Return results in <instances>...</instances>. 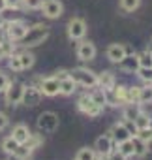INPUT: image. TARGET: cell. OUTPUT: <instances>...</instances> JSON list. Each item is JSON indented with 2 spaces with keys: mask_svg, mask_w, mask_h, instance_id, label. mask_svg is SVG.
<instances>
[{
  "mask_svg": "<svg viewBox=\"0 0 152 160\" xmlns=\"http://www.w3.org/2000/svg\"><path fill=\"white\" fill-rule=\"evenodd\" d=\"M38 130L40 132H47V134H51V132H55L56 128H58V124H60V121H58V115L56 113H53V111H43L40 117H38Z\"/></svg>",
  "mask_w": 152,
  "mask_h": 160,
  "instance_id": "3",
  "label": "cell"
},
{
  "mask_svg": "<svg viewBox=\"0 0 152 160\" xmlns=\"http://www.w3.org/2000/svg\"><path fill=\"white\" fill-rule=\"evenodd\" d=\"M113 149H115V143H113L111 136H100V138L96 139V143H94V151H96V154H100V156H107Z\"/></svg>",
  "mask_w": 152,
  "mask_h": 160,
  "instance_id": "13",
  "label": "cell"
},
{
  "mask_svg": "<svg viewBox=\"0 0 152 160\" xmlns=\"http://www.w3.org/2000/svg\"><path fill=\"white\" fill-rule=\"evenodd\" d=\"M69 75V72H66V70H60V72H56V79H58V81H60V79H64V77H68Z\"/></svg>",
  "mask_w": 152,
  "mask_h": 160,
  "instance_id": "41",
  "label": "cell"
},
{
  "mask_svg": "<svg viewBox=\"0 0 152 160\" xmlns=\"http://www.w3.org/2000/svg\"><path fill=\"white\" fill-rule=\"evenodd\" d=\"M8 85H10V79H8V75L0 72V92H4Z\"/></svg>",
  "mask_w": 152,
  "mask_h": 160,
  "instance_id": "38",
  "label": "cell"
},
{
  "mask_svg": "<svg viewBox=\"0 0 152 160\" xmlns=\"http://www.w3.org/2000/svg\"><path fill=\"white\" fill-rule=\"evenodd\" d=\"M23 91H25V83H21V81L10 83V85L6 87V91H4L6 104H10V106L21 104V100H23Z\"/></svg>",
  "mask_w": 152,
  "mask_h": 160,
  "instance_id": "6",
  "label": "cell"
},
{
  "mask_svg": "<svg viewBox=\"0 0 152 160\" xmlns=\"http://www.w3.org/2000/svg\"><path fill=\"white\" fill-rule=\"evenodd\" d=\"M41 143H43V138H41L40 134H30V136H28V139L25 141V145H26L28 149H32V151H36Z\"/></svg>",
  "mask_w": 152,
  "mask_h": 160,
  "instance_id": "27",
  "label": "cell"
},
{
  "mask_svg": "<svg viewBox=\"0 0 152 160\" xmlns=\"http://www.w3.org/2000/svg\"><path fill=\"white\" fill-rule=\"evenodd\" d=\"M8 122H10V121H8V115L0 111V130H4V128L8 126Z\"/></svg>",
  "mask_w": 152,
  "mask_h": 160,
  "instance_id": "39",
  "label": "cell"
},
{
  "mask_svg": "<svg viewBox=\"0 0 152 160\" xmlns=\"http://www.w3.org/2000/svg\"><path fill=\"white\" fill-rule=\"evenodd\" d=\"M118 66L128 73H137V70H139V55L137 53H131V55L126 53V57L118 62Z\"/></svg>",
  "mask_w": 152,
  "mask_h": 160,
  "instance_id": "14",
  "label": "cell"
},
{
  "mask_svg": "<svg viewBox=\"0 0 152 160\" xmlns=\"http://www.w3.org/2000/svg\"><path fill=\"white\" fill-rule=\"evenodd\" d=\"M8 66H10V70H13V72H21L23 68H21V58H19V55H13V53H12Z\"/></svg>",
  "mask_w": 152,
  "mask_h": 160,
  "instance_id": "35",
  "label": "cell"
},
{
  "mask_svg": "<svg viewBox=\"0 0 152 160\" xmlns=\"http://www.w3.org/2000/svg\"><path fill=\"white\" fill-rule=\"evenodd\" d=\"M32 132L28 130V126L26 124H17V126H13V130H12V138L21 145V143H25L26 139H28V136H30Z\"/></svg>",
  "mask_w": 152,
  "mask_h": 160,
  "instance_id": "18",
  "label": "cell"
},
{
  "mask_svg": "<svg viewBox=\"0 0 152 160\" xmlns=\"http://www.w3.org/2000/svg\"><path fill=\"white\" fill-rule=\"evenodd\" d=\"M4 57V51H2V45H0V58H2Z\"/></svg>",
  "mask_w": 152,
  "mask_h": 160,
  "instance_id": "44",
  "label": "cell"
},
{
  "mask_svg": "<svg viewBox=\"0 0 152 160\" xmlns=\"http://www.w3.org/2000/svg\"><path fill=\"white\" fill-rule=\"evenodd\" d=\"M23 2H25L26 10H40L41 4H43V0H23Z\"/></svg>",
  "mask_w": 152,
  "mask_h": 160,
  "instance_id": "36",
  "label": "cell"
},
{
  "mask_svg": "<svg viewBox=\"0 0 152 160\" xmlns=\"http://www.w3.org/2000/svg\"><path fill=\"white\" fill-rule=\"evenodd\" d=\"M92 96V100H94V104L96 106H100V108H105V104H107V92L105 91H96V92H92L90 94Z\"/></svg>",
  "mask_w": 152,
  "mask_h": 160,
  "instance_id": "30",
  "label": "cell"
},
{
  "mask_svg": "<svg viewBox=\"0 0 152 160\" xmlns=\"http://www.w3.org/2000/svg\"><path fill=\"white\" fill-rule=\"evenodd\" d=\"M118 147V151L126 156V158H130V156H133V145H131V139H126V141H122V143H118L116 145Z\"/></svg>",
  "mask_w": 152,
  "mask_h": 160,
  "instance_id": "32",
  "label": "cell"
},
{
  "mask_svg": "<svg viewBox=\"0 0 152 160\" xmlns=\"http://www.w3.org/2000/svg\"><path fill=\"white\" fill-rule=\"evenodd\" d=\"M150 66H152V51L146 49L139 53V68H150Z\"/></svg>",
  "mask_w": 152,
  "mask_h": 160,
  "instance_id": "29",
  "label": "cell"
},
{
  "mask_svg": "<svg viewBox=\"0 0 152 160\" xmlns=\"http://www.w3.org/2000/svg\"><path fill=\"white\" fill-rule=\"evenodd\" d=\"M111 92H113V96H115V106H116V104H124V106L128 104V87H124V85H118V87H116V85H115Z\"/></svg>",
  "mask_w": 152,
  "mask_h": 160,
  "instance_id": "19",
  "label": "cell"
},
{
  "mask_svg": "<svg viewBox=\"0 0 152 160\" xmlns=\"http://www.w3.org/2000/svg\"><path fill=\"white\" fill-rule=\"evenodd\" d=\"M150 122H152V117L150 115H146V113H139L137 117H135V121H133V124H135V128L137 130H141V128H148L150 126Z\"/></svg>",
  "mask_w": 152,
  "mask_h": 160,
  "instance_id": "25",
  "label": "cell"
},
{
  "mask_svg": "<svg viewBox=\"0 0 152 160\" xmlns=\"http://www.w3.org/2000/svg\"><path fill=\"white\" fill-rule=\"evenodd\" d=\"M47 38H49V27L43 25V23H38L34 27H28V30H26V34L21 42H23L25 47H36V45L43 43Z\"/></svg>",
  "mask_w": 152,
  "mask_h": 160,
  "instance_id": "1",
  "label": "cell"
},
{
  "mask_svg": "<svg viewBox=\"0 0 152 160\" xmlns=\"http://www.w3.org/2000/svg\"><path fill=\"white\" fill-rule=\"evenodd\" d=\"M150 130H152V122H150Z\"/></svg>",
  "mask_w": 152,
  "mask_h": 160,
  "instance_id": "46",
  "label": "cell"
},
{
  "mask_svg": "<svg viewBox=\"0 0 152 160\" xmlns=\"http://www.w3.org/2000/svg\"><path fill=\"white\" fill-rule=\"evenodd\" d=\"M38 89L41 91V94L43 96H49V98H53V96H56L58 94V79L53 75V77H45V79H40V85H38Z\"/></svg>",
  "mask_w": 152,
  "mask_h": 160,
  "instance_id": "10",
  "label": "cell"
},
{
  "mask_svg": "<svg viewBox=\"0 0 152 160\" xmlns=\"http://www.w3.org/2000/svg\"><path fill=\"white\" fill-rule=\"evenodd\" d=\"M150 51H152V40H150Z\"/></svg>",
  "mask_w": 152,
  "mask_h": 160,
  "instance_id": "45",
  "label": "cell"
},
{
  "mask_svg": "<svg viewBox=\"0 0 152 160\" xmlns=\"http://www.w3.org/2000/svg\"><path fill=\"white\" fill-rule=\"evenodd\" d=\"M41 98H43V94H41V91H40L38 87H32V85H30V87H26V85H25L21 104H26V106L34 108V106H38V104L41 102Z\"/></svg>",
  "mask_w": 152,
  "mask_h": 160,
  "instance_id": "9",
  "label": "cell"
},
{
  "mask_svg": "<svg viewBox=\"0 0 152 160\" xmlns=\"http://www.w3.org/2000/svg\"><path fill=\"white\" fill-rule=\"evenodd\" d=\"M19 2H21V0H6V6L8 8H17Z\"/></svg>",
  "mask_w": 152,
  "mask_h": 160,
  "instance_id": "42",
  "label": "cell"
},
{
  "mask_svg": "<svg viewBox=\"0 0 152 160\" xmlns=\"http://www.w3.org/2000/svg\"><path fill=\"white\" fill-rule=\"evenodd\" d=\"M6 8V0H0V12H2Z\"/></svg>",
  "mask_w": 152,
  "mask_h": 160,
  "instance_id": "43",
  "label": "cell"
},
{
  "mask_svg": "<svg viewBox=\"0 0 152 160\" xmlns=\"http://www.w3.org/2000/svg\"><path fill=\"white\" fill-rule=\"evenodd\" d=\"M17 145H19V143H17L12 136H8V138H4V139H2V151H4L6 154H12V152L17 149Z\"/></svg>",
  "mask_w": 152,
  "mask_h": 160,
  "instance_id": "28",
  "label": "cell"
},
{
  "mask_svg": "<svg viewBox=\"0 0 152 160\" xmlns=\"http://www.w3.org/2000/svg\"><path fill=\"white\" fill-rule=\"evenodd\" d=\"M141 113V104H126V108H124V121H135V117Z\"/></svg>",
  "mask_w": 152,
  "mask_h": 160,
  "instance_id": "21",
  "label": "cell"
},
{
  "mask_svg": "<svg viewBox=\"0 0 152 160\" xmlns=\"http://www.w3.org/2000/svg\"><path fill=\"white\" fill-rule=\"evenodd\" d=\"M137 75L141 77V81L145 85H152V66L150 68H139L137 70Z\"/></svg>",
  "mask_w": 152,
  "mask_h": 160,
  "instance_id": "31",
  "label": "cell"
},
{
  "mask_svg": "<svg viewBox=\"0 0 152 160\" xmlns=\"http://www.w3.org/2000/svg\"><path fill=\"white\" fill-rule=\"evenodd\" d=\"M135 136H137L139 139H143L145 143H150V141H152V130H150V126H148V128H141V130H137Z\"/></svg>",
  "mask_w": 152,
  "mask_h": 160,
  "instance_id": "34",
  "label": "cell"
},
{
  "mask_svg": "<svg viewBox=\"0 0 152 160\" xmlns=\"http://www.w3.org/2000/svg\"><path fill=\"white\" fill-rule=\"evenodd\" d=\"M26 30H28V27H26L25 21H21V19H12V21L8 23L6 34H8V38H10L12 42H21V40L25 38Z\"/></svg>",
  "mask_w": 152,
  "mask_h": 160,
  "instance_id": "5",
  "label": "cell"
},
{
  "mask_svg": "<svg viewBox=\"0 0 152 160\" xmlns=\"http://www.w3.org/2000/svg\"><path fill=\"white\" fill-rule=\"evenodd\" d=\"M69 77H71L77 85H81V87L92 89V87L98 85V73H94V72L88 70V68H73V70L69 72Z\"/></svg>",
  "mask_w": 152,
  "mask_h": 160,
  "instance_id": "2",
  "label": "cell"
},
{
  "mask_svg": "<svg viewBox=\"0 0 152 160\" xmlns=\"http://www.w3.org/2000/svg\"><path fill=\"white\" fill-rule=\"evenodd\" d=\"M75 160H96V151L88 149V147H83V149H79Z\"/></svg>",
  "mask_w": 152,
  "mask_h": 160,
  "instance_id": "26",
  "label": "cell"
},
{
  "mask_svg": "<svg viewBox=\"0 0 152 160\" xmlns=\"http://www.w3.org/2000/svg\"><path fill=\"white\" fill-rule=\"evenodd\" d=\"M139 104H150L152 102V85H145L139 87V96H137Z\"/></svg>",
  "mask_w": 152,
  "mask_h": 160,
  "instance_id": "23",
  "label": "cell"
},
{
  "mask_svg": "<svg viewBox=\"0 0 152 160\" xmlns=\"http://www.w3.org/2000/svg\"><path fill=\"white\" fill-rule=\"evenodd\" d=\"M19 58H21V68H23V70L32 68L34 62H36V57H34L30 51H23V53H19Z\"/></svg>",
  "mask_w": 152,
  "mask_h": 160,
  "instance_id": "24",
  "label": "cell"
},
{
  "mask_svg": "<svg viewBox=\"0 0 152 160\" xmlns=\"http://www.w3.org/2000/svg\"><path fill=\"white\" fill-rule=\"evenodd\" d=\"M40 10H43V15L47 19H58L64 12V6H62L60 0H43Z\"/></svg>",
  "mask_w": 152,
  "mask_h": 160,
  "instance_id": "8",
  "label": "cell"
},
{
  "mask_svg": "<svg viewBox=\"0 0 152 160\" xmlns=\"http://www.w3.org/2000/svg\"><path fill=\"white\" fill-rule=\"evenodd\" d=\"M141 6V0H120V8L124 12H135Z\"/></svg>",
  "mask_w": 152,
  "mask_h": 160,
  "instance_id": "33",
  "label": "cell"
},
{
  "mask_svg": "<svg viewBox=\"0 0 152 160\" xmlns=\"http://www.w3.org/2000/svg\"><path fill=\"white\" fill-rule=\"evenodd\" d=\"M124 126L128 128V132H130L131 136H135V132H137V128H135V124H133L131 121H124Z\"/></svg>",
  "mask_w": 152,
  "mask_h": 160,
  "instance_id": "40",
  "label": "cell"
},
{
  "mask_svg": "<svg viewBox=\"0 0 152 160\" xmlns=\"http://www.w3.org/2000/svg\"><path fill=\"white\" fill-rule=\"evenodd\" d=\"M109 136H111V139H113L115 145H118V143H122V141H126V139L131 138V134L128 132V128L124 126V122H116V124H113L111 130H109Z\"/></svg>",
  "mask_w": 152,
  "mask_h": 160,
  "instance_id": "11",
  "label": "cell"
},
{
  "mask_svg": "<svg viewBox=\"0 0 152 160\" xmlns=\"http://www.w3.org/2000/svg\"><path fill=\"white\" fill-rule=\"evenodd\" d=\"M96 57V45L92 42H81L77 45V58L83 60V62H88V60H94Z\"/></svg>",
  "mask_w": 152,
  "mask_h": 160,
  "instance_id": "12",
  "label": "cell"
},
{
  "mask_svg": "<svg viewBox=\"0 0 152 160\" xmlns=\"http://www.w3.org/2000/svg\"><path fill=\"white\" fill-rule=\"evenodd\" d=\"M105 158H107V160H128V158H126V156L118 151V149H113V151H111Z\"/></svg>",
  "mask_w": 152,
  "mask_h": 160,
  "instance_id": "37",
  "label": "cell"
},
{
  "mask_svg": "<svg viewBox=\"0 0 152 160\" xmlns=\"http://www.w3.org/2000/svg\"><path fill=\"white\" fill-rule=\"evenodd\" d=\"M126 53H128V51H126V47H124L122 43H113V45L107 47V58H109L111 62H116V64L126 57Z\"/></svg>",
  "mask_w": 152,
  "mask_h": 160,
  "instance_id": "16",
  "label": "cell"
},
{
  "mask_svg": "<svg viewBox=\"0 0 152 160\" xmlns=\"http://www.w3.org/2000/svg\"><path fill=\"white\" fill-rule=\"evenodd\" d=\"M77 108H79V111H83V113L88 115V117H98V115L102 113V109H103V108H100V106L94 104V100H92L90 94H83V96L77 100Z\"/></svg>",
  "mask_w": 152,
  "mask_h": 160,
  "instance_id": "7",
  "label": "cell"
},
{
  "mask_svg": "<svg viewBox=\"0 0 152 160\" xmlns=\"http://www.w3.org/2000/svg\"><path fill=\"white\" fill-rule=\"evenodd\" d=\"M130 139H131V145H133V156H145L146 151H148V143H145L137 136H131Z\"/></svg>",
  "mask_w": 152,
  "mask_h": 160,
  "instance_id": "20",
  "label": "cell"
},
{
  "mask_svg": "<svg viewBox=\"0 0 152 160\" xmlns=\"http://www.w3.org/2000/svg\"><path fill=\"white\" fill-rule=\"evenodd\" d=\"M75 87H77V83H75L73 79L68 75V77H64V79H60V81H58V94L71 96L75 92Z\"/></svg>",
  "mask_w": 152,
  "mask_h": 160,
  "instance_id": "17",
  "label": "cell"
},
{
  "mask_svg": "<svg viewBox=\"0 0 152 160\" xmlns=\"http://www.w3.org/2000/svg\"><path fill=\"white\" fill-rule=\"evenodd\" d=\"M85 34H87V23H85V19H81V17H73V19H69V23H68V38L69 40H83L85 38Z\"/></svg>",
  "mask_w": 152,
  "mask_h": 160,
  "instance_id": "4",
  "label": "cell"
},
{
  "mask_svg": "<svg viewBox=\"0 0 152 160\" xmlns=\"http://www.w3.org/2000/svg\"><path fill=\"white\" fill-rule=\"evenodd\" d=\"M32 152H34L32 149H28L25 143H21V145H17V149L12 152V156L17 158V160H28V158L32 156Z\"/></svg>",
  "mask_w": 152,
  "mask_h": 160,
  "instance_id": "22",
  "label": "cell"
},
{
  "mask_svg": "<svg viewBox=\"0 0 152 160\" xmlns=\"http://www.w3.org/2000/svg\"><path fill=\"white\" fill-rule=\"evenodd\" d=\"M115 85H116V79H115V73H113V72H102V73L98 75V85H96V87H100L102 91L111 92Z\"/></svg>",
  "mask_w": 152,
  "mask_h": 160,
  "instance_id": "15",
  "label": "cell"
}]
</instances>
